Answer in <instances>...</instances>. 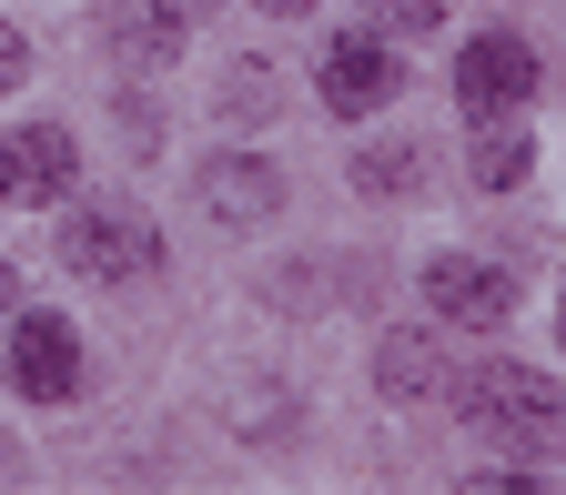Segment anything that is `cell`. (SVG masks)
<instances>
[{
  "mask_svg": "<svg viewBox=\"0 0 566 495\" xmlns=\"http://www.w3.org/2000/svg\"><path fill=\"white\" fill-rule=\"evenodd\" d=\"M455 404H465L475 435L516 445V455H556V445H566V394H556L546 375H526V365H475V375L455 385Z\"/></svg>",
  "mask_w": 566,
  "mask_h": 495,
  "instance_id": "6da1fadb",
  "label": "cell"
},
{
  "mask_svg": "<svg viewBox=\"0 0 566 495\" xmlns=\"http://www.w3.org/2000/svg\"><path fill=\"white\" fill-rule=\"evenodd\" d=\"M61 263L82 273V283H142L163 263V243H153V223H142L132 202H82L61 223Z\"/></svg>",
  "mask_w": 566,
  "mask_h": 495,
  "instance_id": "7a4b0ae2",
  "label": "cell"
},
{
  "mask_svg": "<svg viewBox=\"0 0 566 495\" xmlns=\"http://www.w3.org/2000/svg\"><path fill=\"white\" fill-rule=\"evenodd\" d=\"M11 385L31 404L82 394V334H71L61 314H11Z\"/></svg>",
  "mask_w": 566,
  "mask_h": 495,
  "instance_id": "3957f363",
  "label": "cell"
},
{
  "mask_svg": "<svg viewBox=\"0 0 566 495\" xmlns=\"http://www.w3.org/2000/svg\"><path fill=\"white\" fill-rule=\"evenodd\" d=\"M424 304H436L446 324H506L516 314V273L506 263H475V253H436V263H424Z\"/></svg>",
  "mask_w": 566,
  "mask_h": 495,
  "instance_id": "277c9868",
  "label": "cell"
},
{
  "mask_svg": "<svg viewBox=\"0 0 566 495\" xmlns=\"http://www.w3.org/2000/svg\"><path fill=\"white\" fill-rule=\"evenodd\" d=\"M314 82H324V112L365 122V112H385V102H395L405 71H395V51H385L375 31H344V41H324V71H314Z\"/></svg>",
  "mask_w": 566,
  "mask_h": 495,
  "instance_id": "5b68a950",
  "label": "cell"
},
{
  "mask_svg": "<svg viewBox=\"0 0 566 495\" xmlns=\"http://www.w3.org/2000/svg\"><path fill=\"white\" fill-rule=\"evenodd\" d=\"M526 92H536V51H526L516 31H485V41H465V61H455V102H465L475 122L516 112Z\"/></svg>",
  "mask_w": 566,
  "mask_h": 495,
  "instance_id": "8992f818",
  "label": "cell"
},
{
  "mask_svg": "<svg viewBox=\"0 0 566 495\" xmlns=\"http://www.w3.org/2000/svg\"><path fill=\"white\" fill-rule=\"evenodd\" d=\"M71 172H82V152H71L61 122H31V131L0 141V192H11V202H61Z\"/></svg>",
  "mask_w": 566,
  "mask_h": 495,
  "instance_id": "52a82bcc",
  "label": "cell"
},
{
  "mask_svg": "<svg viewBox=\"0 0 566 495\" xmlns=\"http://www.w3.org/2000/svg\"><path fill=\"white\" fill-rule=\"evenodd\" d=\"M375 385L415 404V394H446V365H436V344H424V334H395V344L375 354Z\"/></svg>",
  "mask_w": 566,
  "mask_h": 495,
  "instance_id": "ba28073f",
  "label": "cell"
},
{
  "mask_svg": "<svg viewBox=\"0 0 566 495\" xmlns=\"http://www.w3.org/2000/svg\"><path fill=\"white\" fill-rule=\"evenodd\" d=\"M526 162H536V152H526V131H516L506 112L475 122V182H485V192H516V182H526Z\"/></svg>",
  "mask_w": 566,
  "mask_h": 495,
  "instance_id": "9c48e42d",
  "label": "cell"
},
{
  "mask_svg": "<svg viewBox=\"0 0 566 495\" xmlns=\"http://www.w3.org/2000/svg\"><path fill=\"white\" fill-rule=\"evenodd\" d=\"M212 212H223V223H253V212H273V172L263 162H212Z\"/></svg>",
  "mask_w": 566,
  "mask_h": 495,
  "instance_id": "30bf717a",
  "label": "cell"
},
{
  "mask_svg": "<svg viewBox=\"0 0 566 495\" xmlns=\"http://www.w3.org/2000/svg\"><path fill=\"white\" fill-rule=\"evenodd\" d=\"M395 182H415V141L405 152H365V192H395Z\"/></svg>",
  "mask_w": 566,
  "mask_h": 495,
  "instance_id": "8fae6325",
  "label": "cell"
},
{
  "mask_svg": "<svg viewBox=\"0 0 566 495\" xmlns=\"http://www.w3.org/2000/svg\"><path fill=\"white\" fill-rule=\"evenodd\" d=\"M21 71H31V41H21L11 21H0V92H11V82H21Z\"/></svg>",
  "mask_w": 566,
  "mask_h": 495,
  "instance_id": "7c38bea8",
  "label": "cell"
},
{
  "mask_svg": "<svg viewBox=\"0 0 566 495\" xmlns=\"http://www.w3.org/2000/svg\"><path fill=\"white\" fill-rule=\"evenodd\" d=\"M385 11H395L405 31H436V21H446V0H385Z\"/></svg>",
  "mask_w": 566,
  "mask_h": 495,
  "instance_id": "4fadbf2b",
  "label": "cell"
},
{
  "mask_svg": "<svg viewBox=\"0 0 566 495\" xmlns=\"http://www.w3.org/2000/svg\"><path fill=\"white\" fill-rule=\"evenodd\" d=\"M21 314V283H11V263H0V324H11Z\"/></svg>",
  "mask_w": 566,
  "mask_h": 495,
  "instance_id": "5bb4252c",
  "label": "cell"
},
{
  "mask_svg": "<svg viewBox=\"0 0 566 495\" xmlns=\"http://www.w3.org/2000/svg\"><path fill=\"white\" fill-rule=\"evenodd\" d=\"M263 11H314V0H263Z\"/></svg>",
  "mask_w": 566,
  "mask_h": 495,
  "instance_id": "9a60e30c",
  "label": "cell"
},
{
  "mask_svg": "<svg viewBox=\"0 0 566 495\" xmlns=\"http://www.w3.org/2000/svg\"><path fill=\"white\" fill-rule=\"evenodd\" d=\"M556 334H566V304H556Z\"/></svg>",
  "mask_w": 566,
  "mask_h": 495,
  "instance_id": "2e32d148",
  "label": "cell"
},
{
  "mask_svg": "<svg viewBox=\"0 0 566 495\" xmlns=\"http://www.w3.org/2000/svg\"><path fill=\"white\" fill-rule=\"evenodd\" d=\"M0 202H11V192H0Z\"/></svg>",
  "mask_w": 566,
  "mask_h": 495,
  "instance_id": "e0dca14e",
  "label": "cell"
}]
</instances>
